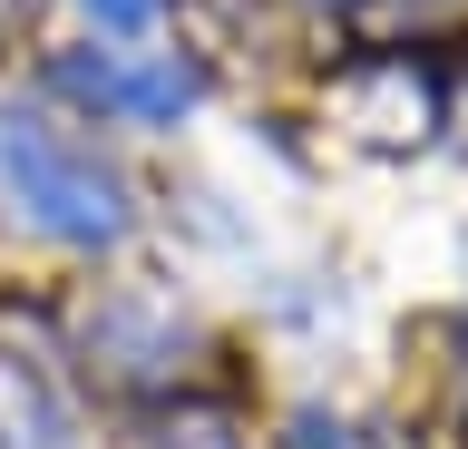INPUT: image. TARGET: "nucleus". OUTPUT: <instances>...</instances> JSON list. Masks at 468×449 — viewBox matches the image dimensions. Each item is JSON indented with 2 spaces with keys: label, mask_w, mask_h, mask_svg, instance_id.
Segmentation results:
<instances>
[{
  "label": "nucleus",
  "mask_w": 468,
  "mask_h": 449,
  "mask_svg": "<svg viewBox=\"0 0 468 449\" xmlns=\"http://www.w3.org/2000/svg\"><path fill=\"white\" fill-rule=\"evenodd\" d=\"M0 186H10L49 235H69V244L117 235V186L98 176L69 137H49L39 118H0Z\"/></svg>",
  "instance_id": "f257e3e1"
},
{
  "label": "nucleus",
  "mask_w": 468,
  "mask_h": 449,
  "mask_svg": "<svg viewBox=\"0 0 468 449\" xmlns=\"http://www.w3.org/2000/svg\"><path fill=\"white\" fill-rule=\"evenodd\" d=\"M88 10H108V20H117V30H137V20H146V10H156V0H88Z\"/></svg>",
  "instance_id": "f03ea898"
}]
</instances>
